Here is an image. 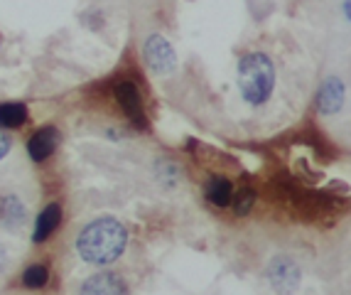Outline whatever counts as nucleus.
<instances>
[{"mask_svg": "<svg viewBox=\"0 0 351 295\" xmlns=\"http://www.w3.org/2000/svg\"><path fill=\"white\" fill-rule=\"evenodd\" d=\"M253 204H256V192H253V187L243 185V187L239 189L236 200H234V214H239V217H246V214L251 212Z\"/></svg>", "mask_w": 351, "mask_h": 295, "instance_id": "4468645a", "label": "nucleus"}, {"mask_svg": "<svg viewBox=\"0 0 351 295\" xmlns=\"http://www.w3.org/2000/svg\"><path fill=\"white\" fill-rule=\"evenodd\" d=\"M59 145V130L54 126H42L27 141V155L35 163H45Z\"/></svg>", "mask_w": 351, "mask_h": 295, "instance_id": "6e6552de", "label": "nucleus"}, {"mask_svg": "<svg viewBox=\"0 0 351 295\" xmlns=\"http://www.w3.org/2000/svg\"><path fill=\"white\" fill-rule=\"evenodd\" d=\"M145 62L155 74L167 77L175 74L177 69V54L172 49V45L167 42V37L162 35H150L145 40Z\"/></svg>", "mask_w": 351, "mask_h": 295, "instance_id": "7ed1b4c3", "label": "nucleus"}, {"mask_svg": "<svg viewBox=\"0 0 351 295\" xmlns=\"http://www.w3.org/2000/svg\"><path fill=\"white\" fill-rule=\"evenodd\" d=\"M62 224V206L57 202L47 204L37 214V222H35V231H32V241L35 244H45L49 236L57 231V226Z\"/></svg>", "mask_w": 351, "mask_h": 295, "instance_id": "1a4fd4ad", "label": "nucleus"}, {"mask_svg": "<svg viewBox=\"0 0 351 295\" xmlns=\"http://www.w3.org/2000/svg\"><path fill=\"white\" fill-rule=\"evenodd\" d=\"M10 148H12V141H10V136H8L5 130L0 128V160L5 158L8 153H10Z\"/></svg>", "mask_w": 351, "mask_h": 295, "instance_id": "2eb2a0df", "label": "nucleus"}, {"mask_svg": "<svg viewBox=\"0 0 351 295\" xmlns=\"http://www.w3.org/2000/svg\"><path fill=\"white\" fill-rule=\"evenodd\" d=\"M241 96L251 106H261L276 88V67L265 52H251L239 62Z\"/></svg>", "mask_w": 351, "mask_h": 295, "instance_id": "f03ea898", "label": "nucleus"}, {"mask_svg": "<svg viewBox=\"0 0 351 295\" xmlns=\"http://www.w3.org/2000/svg\"><path fill=\"white\" fill-rule=\"evenodd\" d=\"M49 283V268L45 263H32L23 271V285L29 290H40Z\"/></svg>", "mask_w": 351, "mask_h": 295, "instance_id": "ddd939ff", "label": "nucleus"}, {"mask_svg": "<svg viewBox=\"0 0 351 295\" xmlns=\"http://www.w3.org/2000/svg\"><path fill=\"white\" fill-rule=\"evenodd\" d=\"M344 15H346V20L351 23V0H344Z\"/></svg>", "mask_w": 351, "mask_h": 295, "instance_id": "dca6fc26", "label": "nucleus"}, {"mask_svg": "<svg viewBox=\"0 0 351 295\" xmlns=\"http://www.w3.org/2000/svg\"><path fill=\"white\" fill-rule=\"evenodd\" d=\"M8 268V259H5V254H3V251H0V273L5 271Z\"/></svg>", "mask_w": 351, "mask_h": 295, "instance_id": "f3484780", "label": "nucleus"}, {"mask_svg": "<svg viewBox=\"0 0 351 295\" xmlns=\"http://www.w3.org/2000/svg\"><path fill=\"white\" fill-rule=\"evenodd\" d=\"M27 121V106L18 101H8L0 104V128H20Z\"/></svg>", "mask_w": 351, "mask_h": 295, "instance_id": "f8f14e48", "label": "nucleus"}, {"mask_svg": "<svg viewBox=\"0 0 351 295\" xmlns=\"http://www.w3.org/2000/svg\"><path fill=\"white\" fill-rule=\"evenodd\" d=\"M79 295H128V285L118 273L99 271L84 281Z\"/></svg>", "mask_w": 351, "mask_h": 295, "instance_id": "423d86ee", "label": "nucleus"}, {"mask_svg": "<svg viewBox=\"0 0 351 295\" xmlns=\"http://www.w3.org/2000/svg\"><path fill=\"white\" fill-rule=\"evenodd\" d=\"M300 266L290 256H276L268 266V281L278 293L287 295L300 285Z\"/></svg>", "mask_w": 351, "mask_h": 295, "instance_id": "20e7f679", "label": "nucleus"}, {"mask_svg": "<svg viewBox=\"0 0 351 295\" xmlns=\"http://www.w3.org/2000/svg\"><path fill=\"white\" fill-rule=\"evenodd\" d=\"M344 82L339 77H327L319 86V94H317V111L324 113V116H332L344 106Z\"/></svg>", "mask_w": 351, "mask_h": 295, "instance_id": "0eeeda50", "label": "nucleus"}, {"mask_svg": "<svg viewBox=\"0 0 351 295\" xmlns=\"http://www.w3.org/2000/svg\"><path fill=\"white\" fill-rule=\"evenodd\" d=\"M27 219V206L18 200L15 195H8L0 200V222L8 224L10 229L23 226V222Z\"/></svg>", "mask_w": 351, "mask_h": 295, "instance_id": "9d476101", "label": "nucleus"}, {"mask_svg": "<svg viewBox=\"0 0 351 295\" xmlns=\"http://www.w3.org/2000/svg\"><path fill=\"white\" fill-rule=\"evenodd\" d=\"M206 200L219 209H223V206H228V202L234 200V185L228 182L226 177H211L206 182Z\"/></svg>", "mask_w": 351, "mask_h": 295, "instance_id": "9b49d317", "label": "nucleus"}, {"mask_svg": "<svg viewBox=\"0 0 351 295\" xmlns=\"http://www.w3.org/2000/svg\"><path fill=\"white\" fill-rule=\"evenodd\" d=\"M128 229L116 217H99L76 234V254L91 266H108L125 251Z\"/></svg>", "mask_w": 351, "mask_h": 295, "instance_id": "f257e3e1", "label": "nucleus"}, {"mask_svg": "<svg viewBox=\"0 0 351 295\" xmlns=\"http://www.w3.org/2000/svg\"><path fill=\"white\" fill-rule=\"evenodd\" d=\"M113 96H116V104L125 111V116L130 118L135 123L138 130H145L147 128V121L143 116V99H141V91L135 86L133 82H116L113 86Z\"/></svg>", "mask_w": 351, "mask_h": 295, "instance_id": "39448f33", "label": "nucleus"}]
</instances>
